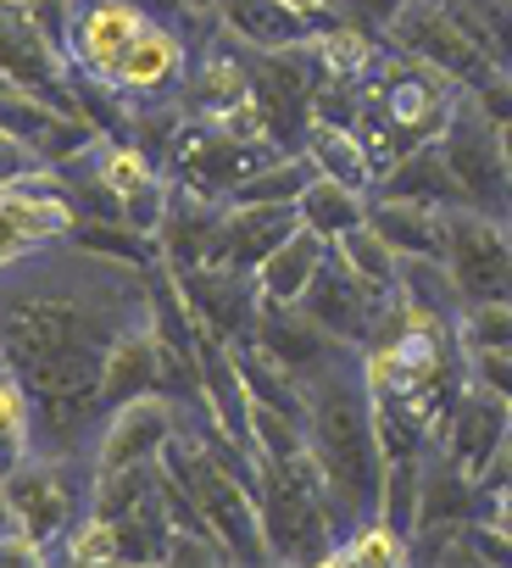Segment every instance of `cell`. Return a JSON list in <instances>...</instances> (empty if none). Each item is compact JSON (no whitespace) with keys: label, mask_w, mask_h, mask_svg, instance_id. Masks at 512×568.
<instances>
[{"label":"cell","mask_w":512,"mask_h":568,"mask_svg":"<svg viewBox=\"0 0 512 568\" xmlns=\"http://www.w3.org/2000/svg\"><path fill=\"white\" fill-rule=\"evenodd\" d=\"M45 162L34 156V145L12 129H0V184H12V179H34Z\"/></svg>","instance_id":"36"},{"label":"cell","mask_w":512,"mask_h":568,"mask_svg":"<svg viewBox=\"0 0 512 568\" xmlns=\"http://www.w3.org/2000/svg\"><path fill=\"white\" fill-rule=\"evenodd\" d=\"M468 352H512V296L506 302H468L457 318Z\"/></svg>","instance_id":"34"},{"label":"cell","mask_w":512,"mask_h":568,"mask_svg":"<svg viewBox=\"0 0 512 568\" xmlns=\"http://www.w3.org/2000/svg\"><path fill=\"white\" fill-rule=\"evenodd\" d=\"M12 529V513H7V496H0V535H7Z\"/></svg>","instance_id":"44"},{"label":"cell","mask_w":512,"mask_h":568,"mask_svg":"<svg viewBox=\"0 0 512 568\" xmlns=\"http://www.w3.org/2000/svg\"><path fill=\"white\" fill-rule=\"evenodd\" d=\"M418 501H423V452L390 457L385 485H379V518H390L401 535H412L418 529Z\"/></svg>","instance_id":"31"},{"label":"cell","mask_w":512,"mask_h":568,"mask_svg":"<svg viewBox=\"0 0 512 568\" xmlns=\"http://www.w3.org/2000/svg\"><path fill=\"white\" fill-rule=\"evenodd\" d=\"M468 374L512 402V352H468Z\"/></svg>","instance_id":"37"},{"label":"cell","mask_w":512,"mask_h":568,"mask_svg":"<svg viewBox=\"0 0 512 568\" xmlns=\"http://www.w3.org/2000/svg\"><path fill=\"white\" fill-rule=\"evenodd\" d=\"M40 452V429H34V396L23 385V374L0 357V479L18 463H29Z\"/></svg>","instance_id":"28"},{"label":"cell","mask_w":512,"mask_h":568,"mask_svg":"<svg viewBox=\"0 0 512 568\" xmlns=\"http://www.w3.org/2000/svg\"><path fill=\"white\" fill-rule=\"evenodd\" d=\"M57 551H62V562H79V568H90V562H123V524L90 507V513L68 529V540H62Z\"/></svg>","instance_id":"33"},{"label":"cell","mask_w":512,"mask_h":568,"mask_svg":"<svg viewBox=\"0 0 512 568\" xmlns=\"http://www.w3.org/2000/svg\"><path fill=\"white\" fill-rule=\"evenodd\" d=\"M145 390H167V346L156 335V313L129 324L112 341L106 363H101V407L106 413L134 402V396H145Z\"/></svg>","instance_id":"17"},{"label":"cell","mask_w":512,"mask_h":568,"mask_svg":"<svg viewBox=\"0 0 512 568\" xmlns=\"http://www.w3.org/2000/svg\"><path fill=\"white\" fill-rule=\"evenodd\" d=\"M145 12L134 7V0H84V7L73 12L68 23V62L90 79H117L129 45L145 34Z\"/></svg>","instance_id":"12"},{"label":"cell","mask_w":512,"mask_h":568,"mask_svg":"<svg viewBox=\"0 0 512 568\" xmlns=\"http://www.w3.org/2000/svg\"><path fill=\"white\" fill-rule=\"evenodd\" d=\"M318 179V168L301 156V151H268L263 162H256L228 201H250V206H296L307 195V184Z\"/></svg>","instance_id":"27"},{"label":"cell","mask_w":512,"mask_h":568,"mask_svg":"<svg viewBox=\"0 0 512 568\" xmlns=\"http://www.w3.org/2000/svg\"><path fill=\"white\" fill-rule=\"evenodd\" d=\"M390 302V296H385ZM301 307L335 335V341H346V346H368V335H373V318H379V296L368 291V284L335 256V245H329V256H324V267L313 273V284H307V296H301Z\"/></svg>","instance_id":"15"},{"label":"cell","mask_w":512,"mask_h":568,"mask_svg":"<svg viewBox=\"0 0 512 568\" xmlns=\"http://www.w3.org/2000/svg\"><path fill=\"white\" fill-rule=\"evenodd\" d=\"M296 212H301V223H307V229H318V234L335 245L340 234H351V229H362V223H368V190H351V184H340V179L318 173V179L307 184V195L296 201Z\"/></svg>","instance_id":"29"},{"label":"cell","mask_w":512,"mask_h":568,"mask_svg":"<svg viewBox=\"0 0 512 568\" xmlns=\"http://www.w3.org/2000/svg\"><path fill=\"white\" fill-rule=\"evenodd\" d=\"M212 23L223 40H234L245 51H290V45L313 40V23L296 18L290 7H279V0H217Z\"/></svg>","instance_id":"20"},{"label":"cell","mask_w":512,"mask_h":568,"mask_svg":"<svg viewBox=\"0 0 512 568\" xmlns=\"http://www.w3.org/2000/svg\"><path fill=\"white\" fill-rule=\"evenodd\" d=\"M256 463V507H263L268 557L279 562H324V551L346 535L335 496L313 463V452L296 457H250Z\"/></svg>","instance_id":"3"},{"label":"cell","mask_w":512,"mask_h":568,"mask_svg":"<svg viewBox=\"0 0 512 568\" xmlns=\"http://www.w3.org/2000/svg\"><path fill=\"white\" fill-rule=\"evenodd\" d=\"M301 223L296 206H250V201H223V223L212 240V267H234V273H256L263 256ZM201 262V267H206Z\"/></svg>","instance_id":"16"},{"label":"cell","mask_w":512,"mask_h":568,"mask_svg":"<svg viewBox=\"0 0 512 568\" xmlns=\"http://www.w3.org/2000/svg\"><path fill=\"white\" fill-rule=\"evenodd\" d=\"M206 7H217V0H206Z\"/></svg>","instance_id":"45"},{"label":"cell","mask_w":512,"mask_h":568,"mask_svg":"<svg viewBox=\"0 0 512 568\" xmlns=\"http://www.w3.org/2000/svg\"><path fill=\"white\" fill-rule=\"evenodd\" d=\"M335 256L368 284V291L385 302V296H396L401 291V251L373 229V223H362V229H351V234H340L335 240Z\"/></svg>","instance_id":"30"},{"label":"cell","mask_w":512,"mask_h":568,"mask_svg":"<svg viewBox=\"0 0 512 568\" xmlns=\"http://www.w3.org/2000/svg\"><path fill=\"white\" fill-rule=\"evenodd\" d=\"M324 256H329V240H324L318 229L296 223V229L263 256V267H256V291H263V302H301L307 284H313V273L324 267Z\"/></svg>","instance_id":"23"},{"label":"cell","mask_w":512,"mask_h":568,"mask_svg":"<svg viewBox=\"0 0 512 568\" xmlns=\"http://www.w3.org/2000/svg\"><path fill=\"white\" fill-rule=\"evenodd\" d=\"M373 195H390V201H423V206H446V212L462 206V190H457V173H451V156H446L440 140H423V145L401 151V156L379 173Z\"/></svg>","instance_id":"21"},{"label":"cell","mask_w":512,"mask_h":568,"mask_svg":"<svg viewBox=\"0 0 512 568\" xmlns=\"http://www.w3.org/2000/svg\"><path fill=\"white\" fill-rule=\"evenodd\" d=\"M184 62H190L184 34H173L167 23H145V34L129 45L112 90L129 95V101H162V95H173L184 84Z\"/></svg>","instance_id":"18"},{"label":"cell","mask_w":512,"mask_h":568,"mask_svg":"<svg viewBox=\"0 0 512 568\" xmlns=\"http://www.w3.org/2000/svg\"><path fill=\"white\" fill-rule=\"evenodd\" d=\"M173 435H178V402L167 390H145V396H134V402H123L101 418L90 463H95V474L134 468V463H162Z\"/></svg>","instance_id":"10"},{"label":"cell","mask_w":512,"mask_h":568,"mask_svg":"<svg viewBox=\"0 0 512 568\" xmlns=\"http://www.w3.org/2000/svg\"><path fill=\"white\" fill-rule=\"evenodd\" d=\"M79 223L73 195L62 190L57 168H40L34 179H12L0 184V267H12L18 256L68 240Z\"/></svg>","instance_id":"8"},{"label":"cell","mask_w":512,"mask_h":568,"mask_svg":"<svg viewBox=\"0 0 512 568\" xmlns=\"http://www.w3.org/2000/svg\"><path fill=\"white\" fill-rule=\"evenodd\" d=\"M495 134H501V156H506V168H512V123H495Z\"/></svg>","instance_id":"43"},{"label":"cell","mask_w":512,"mask_h":568,"mask_svg":"<svg viewBox=\"0 0 512 568\" xmlns=\"http://www.w3.org/2000/svg\"><path fill=\"white\" fill-rule=\"evenodd\" d=\"M506 424H512V402L495 396L490 385H479V379L468 374V385L451 396V407H446V418H440V429H434V446H446V452L479 479V468L490 463V452H495V440L506 435Z\"/></svg>","instance_id":"14"},{"label":"cell","mask_w":512,"mask_h":568,"mask_svg":"<svg viewBox=\"0 0 512 568\" xmlns=\"http://www.w3.org/2000/svg\"><path fill=\"white\" fill-rule=\"evenodd\" d=\"M301 156H307L318 173H329V179H340V184H351V190H368V195H373V184H379L373 151H368V140H362L357 123L313 118V123H307V140H301Z\"/></svg>","instance_id":"22"},{"label":"cell","mask_w":512,"mask_h":568,"mask_svg":"<svg viewBox=\"0 0 512 568\" xmlns=\"http://www.w3.org/2000/svg\"><path fill=\"white\" fill-rule=\"evenodd\" d=\"M440 145H446V156H451L462 206L512 223V168H506V156H501V134H495V123H490L468 95L457 101V112H451Z\"/></svg>","instance_id":"6"},{"label":"cell","mask_w":512,"mask_h":568,"mask_svg":"<svg viewBox=\"0 0 512 568\" xmlns=\"http://www.w3.org/2000/svg\"><path fill=\"white\" fill-rule=\"evenodd\" d=\"M90 490H95V463L90 457H51V452H34L29 463H18L7 479H0L12 524L45 557H57L68 529L90 513Z\"/></svg>","instance_id":"4"},{"label":"cell","mask_w":512,"mask_h":568,"mask_svg":"<svg viewBox=\"0 0 512 568\" xmlns=\"http://www.w3.org/2000/svg\"><path fill=\"white\" fill-rule=\"evenodd\" d=\"M307 452L335 496L340 524H362L379 513L385 446H379L373 390L362 379L357 346H340L324 368L307 374Z\"/></svg>","instance_id":"2"},{"label":"cell","mask_w":512,"mask_h":568,"mask_svg":"<svg viewBox=\"0 0 512 568\" xmlns=\"http://www.w3.org/2000/svg\"><path fill=\"white\" fill-rule=\"evenodd\" d=\"M495 490H512V424H506V435L495 440L490 463L479 468V496H495Z\"/></svg>","instance_id":"39"},{"label":"cell","mask_w":512,"mask_h":568,"mask_svg":"<svg viewBox=\"0 0 512 568\" xmlns=\"http://www.w3.org/2000/svg\"><path fill=\"white\" fill-rule=\"evenodd\" d=\"M263 156H268V145H245V140L228 134L223 123L201 118V123H190L184 140L173 145L167 173L184 179V184H195V190H206V195H217V201H228L234 184H239L256 162H263Z\"/></svg>","instance_id":"11"},{"label":"cell","mask_w":512,"mask_h":568,"mask_svg":"<svg viewBox=\"0 0 512 568\" xmlns=\"http://www.w3.org/2000/svg\"><path fill=\"white\" fill-rule=\"evenodd\" d=\"M385 34H390L396 51H407L412 62L446 73L457 90H473V84H484V79L495 73V62H490L484 45L462 29V18H457L451 0H407Z\"/></svg>","instance_id":"5"},{"label":"cell","mask_w":512,"mask_h":568,"mask_svg":"<svg viewBox=\"0 0 512 568\" xmlns=\"http://www.w3.org/2000/svg\"><path fill=\"white\" fill-rule=\"evenodd\" d=\"M313 57H318V68H324V79H335V84H362L373 68H379V29H362V23H351V18H335V23H324V29H313Z\"/></svg>","instance_id":"25"},{"label":"cell","mask_w":512,"mask_h":568,"mask_svg":"<svg viewBox=\"0 0 512 568\" xmlns=\"http://www.w3.org/2000/svg\"><path fill=\"white\" fill-rule=\"evenodd\" d=\"M0 79L12 90L73 101V62L68 45L23 7V0H0Z\"/></svg>","instance_id":"9"},{"label":"cell","mask_w":512,"mask_h":568,"mask_svg":"<svg viewBox=\"0 0 512 568\" xmlns=\"http://www.w3.org/2000/svg\"><path fill=\"white\" fill-rule=\"evenodd\" d=\"M368 223H373L401 256H446V206L368 195Z\"/></svg>","instance_id":"24"},{"label":"cell","mask_w":512,"mask_h":568,"mask_svg":"<svg viewBox=\"0 0 512 568\" xmlns=\"http://www.w3.org/2000/svg\"><path fill=\"white\" fill-rule=\"evenodd\" d=\"M245 95H250V57H245V45L234 51V40H228V45L206 51L201 68H195V79H190V106L201 118H223Z\"/></svg>","instance_id":"26"},{"label":"cell","mask_w":512,"mask_h":568,"mask_svg":"<svg viewBox=\"0 0 512 568\" xmlns=\"http://www.w3.org/2000/svg\"><path fill=\"white\" fill-rule=\"evenodd\" d=\"M340 546H346V562H373V568H401V562H412V535H401L390 518H362V524H346V535H340Z\"/></svg>","instance_id":"32"},{"label":"cell","mask_w":512,"mask_h":568,"mask_svg":"<svg viewBox=\"0 0 512 568\" xmlns=\"http://www.w3.org/2000/svg\"><path fill=\"white\" fill-rule=\"evenodd\" d=\"M401 7H407V0H335L329 18H351V23H362V29H390Z\"/></svg>","instance_id":"38"},{"label":"cell","mask_w":512,"mask_h":568,"mask_svg":"<svg viewBox=\"0 0 512 568\" xmlns=\"http://www.w3.org/2000/svg\"><path fill=\"white\" fill-rule=\"evenodd\" d=\"M140 318H151V267L101 256L79 240L40 245L0 267V357L34 396L40 452H95L106 418L101 363Z\"/></svg>","instance_id":"1"},{"label":"cell","mask_w":512,"mask_h":568,"mask_svg":"<svg viewBox=\"0 0 512 568\" xmlns=\"http://www.w3.org/2000/svg\"><path fill=\"white\" fill-rule=\"evenodd\" d=\"M68 168H84L106 195L123 201V212H129L134 201H145L151 190L167 184V162H156V156H151L140 140H129V134H101V145H95L90 156L68 162Z\"/></svg>","instance_id":"19"},{"label":"cell","mask_w":512,"mask_h":568,"mask_svg":"<svg viewBox=\"0 0 512 568\" xmlns=\"http://www.w3.org/2000/svg\"><path fill=\"white\" fill-rule=\"evenodd\" d=\"M279 7H290L296 18L313 23V18H329V12H335V0H279Z\"/></svg>","instance_id":"42"},{"label":"cell","mask_w":512,"mask_h":568,"mask_svg":"<svg viewBox=\"0 0 512 568\" xmlns=\"http://www.w3.org/2000/svg\"><path fill=\"white\" fill-rule=\"evenodd\" d=\"M178 291L190 296L195 318L206 329H217L223 341H250L256 313H263V291H256V273H234V267H173Z\"/></svg>","instance_id":"13"},{"label":"cell","mask_w":512,"mask_h":568,"mask_svg":"<svg viewBox=\"0 0 512 568\" xmlns=\"http://www.w3.org/2000/svg\"><path fill=\"white\" fill-rule=\"evenodd\" d=\"M479 518L512 540V490H495V496H479Z\"/></svg>","instance_id":"41"},{"label":"cell","mask_w":512,"mask_h":568,"mask_svg":"<svg viewBox=\"0 0 512 568\" xmlns=\"http://www.w3.org/2000/svg\"><path fill=\"white\" fill-rule=\"evenodd\" d=\"M468 101H473L490 123H512V68H495L484 84L468 90Z\"/></svg>","instance_id":"35"},{"label":"cell","mask_w":512,"mask_h":568,"mask_svg":"<svg viewBox=\"0 0 512 568\" xmlns=\"http://www.w3.org/2000/svg\"><path fill=\"white\" fill-rule=\"evenodd\" d=\"M446 262L468 302H506L512 296V223L484 217L473 206L446 212Z\"/></svg>","instance_id":"7"},{"label":"cell","mask_w":512,"mask_h":568,"mask_svg":"<svg viewBox=\"0 0 512 568\" xmlns=\"http://www.w3.org/2000/svg\"><path fill=\"white\" fill-rule=\"evenodd\" d=\"M134 7H140L151 23H167V29H178L190 12H212L206 0H134Z\"/></svg>","instance_id":"40"}]
</instances>
